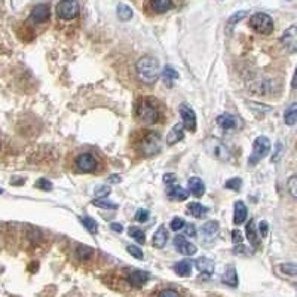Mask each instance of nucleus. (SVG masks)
<instances>
[{"label":"nucleus","instance_id":"obj_1","mask_svg":"<svg viewBox=\"0 0 297 297\" xmlns=\"http://www.w3.org/2000/svg\"><path fill=\"white\" fill-rule=\"evenodd\" d=\"M135 70L141 82L147 85H153L159 76V61L153 57H143L137 61Z\"/></svg>","mask_w":297,"mask_h":297},{"label":"nucleus","instance_id":"obj_2","mask_svg":"<svg viewBox=\"0 0 297 297\" xmlns=\"http://www.w3.org/2000/svg\"><path fill=\"white\" fill-rule=\"evenodd\" d=\"M135 116L137 119L144 123V125H153L158 122L159 119V113H158V109L150 103L146 98H138L137 103H135Z\"/></svg>","mask_w":297,"mask_h":297},{"label":"nucleus","instance_id":"obj_3","mask_svg":"<svg viewBox=\"0 0 297 297\" xmlns=\"http://www.w3.org/2000/svg\"><path fill=\"white\" fill-rule=\"evenodd\" d=\"M161 135L155 131H147L146 134H143V137L140 138L138 143V148L141 150V153L144 156H153L156 153L161 152Z\"/></svg>","mask_w":297,"mask_h":297},{"label":"nucleus","instance_id":"obj_4","mask_svg":"<svg viewBox=\"0 0 297 297\" xmlns=\"http://www.w3.org/2000/svg\"><path fill=\"white\" fill-rule=\"evenodd\" d=\"M269 152H270V140L267 137H263V135L257 137L254 144H252L251 156L248 159L250 165H256L259 161L266 158L267 155H269Z\"/></svg>","mask_w":297,"mask_h":297},{"label":"nucleus","instance_id":"obj_5","mask_svg":"<svg viewBox=\"0 0 297 297\" xmlns=\"http://www.w3.org/2000/svg\"><path fill=\"white\" fill-rule=\"evenodd\" d=\"M250 26L254 31H257L259 34H270L273 31V19L267 14L263 12H257L251 16L250 19Z\"/></svg>","mask_w":297,"mask_h":297},{"label":"nucleus","instance_id":"obj_6","mask_svg":"<svg viewBox=\"0 0 297 297\" xmlns=\"http://www.w3.org/2000/svg\"><path fill=\"white\" fill-rule=\"evenodd\" d=\"M57 14L61 19H73L79 15V3L76 0H61L57 6Z\"/></svg>","mask_w":297,"mask_h":297},{"label":"nucleus","instance_id":"obj_7","mask_svg":"<svg viewBox=\"0 0 297 297\" xmlns=\"http://www.w3.org/2000/svg\"><path fill=\"white\" fill-rule=\"evenodd\" d=\"M282 46L290 52V54H296L297 52V27L291 26L284 31L281 37Z\"/></svg>","mask_w":297,"mask_h":297},{"label":"nucleus","instance_id":"obj_8","mask_svg":"<svg viewBox=\"0 0 297 297\" xmlns=\"http://www.w3.org/2000/svg\"><path fill=\"white\" fill-rule=\"evenodd\" d=\"M178 110H180V115H181V119H183L184 128L193 133L196 130V115H195L193 109H190L187 104H181L178 107Z\"/></svg>","mask_w":297,"mask_h":297},{"label":"nucleus","instance_id":"obj_9","mask_svg":"<svg viewBox=\"0 0 297 297\" xmlns=\"http://www.w3.org/2000/svg\"><path fill=\"white\" fill-rule=\"evenodd\" d=\"M76 166L82 173H92L97 169V159L91 153H82L76 158Z\"/></svg>","mask_w":297,"mask_h":297},{"label":"nucleus","instance_id":"obj_10","mask_svg":"<svg viewBox=\"0 0 297 297\" xmlns=\"http://www.w3.org/2000/svg\"><path fill=\"white\" fill-rule=\"evenodd\" d=\"M49 16H51L49 6H48V5H37V6L33 8V11H31V14H30V19H31L33 23L40 24V23H46V21L49 19Z\"/></svg>","mask_w":297,"mask_h":297},{"label":"nucleus","instance_id":"obj_11","mask_svg":"<svg viewBox=\"0 0 297 297\" xmlns=\"http://www.w3.org/2000/svg\"><path fill=\"white\" fill-rule=\"evenodd\" d=\"M174 247L180 254H184V256H193L196 252V247L192 242H189L186 237H181V235L174 238Z\"/></svg>","mask_w":297,"mask_h":297},{"label":"nucleus","instance_id":"obj_12","mask_svg":"<svg viewBox=\"0 0 297 297\" xmlns=\"http://www.w3.org/2000/svg\"><path fill=\"white\" fill-rule=\"evenodd\" d=\"M166 195H168V198L173 199V201H186V199L189 198V192H187L186 189H183L181 186H178L177 183L168 184Z\"/></svg>","mask_w":297,"mask_h":297},{"label":"nucleus","instance_id":"obj_13","mask_svg":"<svg viewBox=\"0 0 297 297\" xmlns=\"http://www.w3.org/2000/svg\"><path fill=\"white\" fill-rule=\"evenodd\" d=\"M207 147L208 150H209L217 159H220V161H227V159L230 158L229 150L224 147L220 141H209V143H207Z\"/></svg>","mask_w":297,"mask_h":297},{"label":"nucleus","instance_id":"obj_14","mask_svg":"<svg viewBox=\"0 0 297 297\" xmlns=\"http://www.w3.org/2000/svg\"><path fill=\"white\" fill-rule=\"evenodd\" d=\"M183 138H184V125L183 123H176L166 135V143H168V146H174V144H177L178 141H181Z\"/></svg>","mask_w":297,"mask_h":297},{"label":"nucleus","instance_id":"obj_15","mask_svg":"<svg viewBox=\"0 0 297 297\" xmlns=\"http://www.w3.org/2000/svg\"><path fill=\"white\" fill-rule=\"evenodd\" d=\"M217 123L222 126L223 130H237L239 128V123L241 120L235 116V115H229V113H224V115H220L217 118Z\"/></svg>","mask_w":297,"mask_h":297},{"label":"nucleus","instance_id":"obj_16","mask_svg":"<svg viewBox=\"0 0 297 297\" xmlns=\"http://www.w3.org/2000/svg\"><path fill=\"white\" fill-rule=\"evenodd\" d=\"M201 234H202V239L204 241H213L214 238L217 237L219 234V223L211 220V222H207L202 227H201Z\"/></svg>","mask_w":297,"mask_h":297},{"label":"nucleus","instance_id":"obj_17","mask_svg":"<svg viewBox=\"0 0 297 297\" xmlns=\"http://www.w3.org/2000/svg\"><path fill=\"white\" fill-rule=\"evenodd\" d=\"M247 217H248V209L245 207V204L242 201H237L234 205V223L241 224L247 220Z\"/></svg>","mask_w":297,"mask_h":297},{"label":"nucleus","instance_id":"obj_18","mask_svg":"<svg viewBox=\"0 0 297 297\" xmlns=\"http://www.w3.org/2000/svg\"><path fill=\"white\" fill-rule=\"evenodd\" d=\"M128 281L134 287H143L146 282L148 281V273L144 270H133L130 275H128Z\"/></svg>","mask_w":297,"mask_h":297},{"label":"nucleus","instance_id":"obj_19","mask_svg":"<svg viewBox=\"0 0 297 297\" xmlns=\"http://www.w3.org/2000/svg\"><path fill=\"white\" fill-rule=\"evenodd\" d=\"M189 192L192 193L193 196H196V198H201L205 193V184H204V181L199 177L189 178Z\"/></svg>","mask_w":297,"mask_h":297},{"label":"nucleus","instance_id":"obj_20","mask_svg":"<svg viewBox=\"0 0 297 297\" xmlns=\"http://www.w3.org/2000/svg\"><path fill=\"white\" fill-rule=\"evenodd\" d=\"M195 266L196 269L201 272V273H207V275H211L214 272V262L208 257H199L195 260Z\"/></svg>","mask_w":297,"mask_h":297},{"label":"nucleus","instance_id":"obj_21","mask_svg":"<svg viewBox=\"0 0 297 297\" xmlns=\"http://www.w3.org/2000/svg\"><path fill=\"white\" fill-rule=\"evenodd\" d=\"M166 241H168V232H166V227L165 226H161L155 235H153V245L156 248H163L166 245Z\"/></svg>","mask_w":297,"mask_h":297},{"label":"nucleus","instance_id":"obj_22","mask_svg":"<svg viewBox=\"0 0 297 297\" xmlns=\"http://www.w3.org/2000/svg\"><path fill=\"white\" fill-rule=\"evenodd\" d=\"M245 232H247V238H248V241H250V244H251L252 247H259L260 241H259V235H257L259 232H257V227H256L254 220L248 222L247 227H245Z\"/></svg>","mask_w":297,"mask_h":297},{"label":"nucleus","instance_id":"obj_23","mask_svg":"<svg viewBox=\"0 0 297 297\" xmlns=\"http://www.w3.org/2000/svg\"><path fill=\"white\" fill-rule=\"evenodd\" d=\"M174 272L180 277H189L192 272V262L190 260H181L174 265Z\"/></svg>","mask_w":297,"mask_h":297},{"label":"nucleus","instance_id":"obj_24","mask_svg":"<svg viewBox=\"0 0 297 297\" xmlns=\"http://www.w3.org/2000/svg\"><path fill=\"white\" fill-rule=\"evenodd\" d=\"M189 214L193 216V217H196V219H204L205 216L208 214V208L204 207V205H201L199 202H192V204H189Z\"/></svg>","mask_w":297,"mask_h":297},{"label":"nucleus","instance_id":"obj_25","mask_svg":"<svg viewBox=\"0 0 297 297\" xmlns=\"http://www.w3.org/2000/svg\"><path fill=\"white\" fill-rule=\"evenodd\" d=\"M171 0H150V6L156 14H163L171 8Z\"/></svg>","mask_w":297,"mask_h":297},{"label":"nucleus","instance_id":"obj_26","mask_svg":"<svg viewBox=\"0 0 297 297\" xmlns=\"http://www.w3.org/2000/svg\"><path fill=\"white\" fill-rule=\"evenodd\" d=\"M223 282L226 284V285H230V287H237L238 285V273H237V269L235 267H229L224 273H223L222 277Z\"/></svg>","mask_w":297,"mask_h":297},{"label":"nucleus","instance_id":"obj_27","mask_svg":"<svg viewBox=\"0 0 297 297\" xmlns=\"http://www.w3.org/2000/svg\"><path fill=\"white\" fill-rule=\"evenodd\" d=\"M284 120L288 126L294 125L297 122V103H293L291 105H288V109L284 113Z\"/></svg>","mask_w":297,"mask_h":297},{"label":"nucleus","instance_id":"obj_28","mask_svg":"<svg viewBox=\"0 0 297 297\" xmlns=\"http://www.w3.org/2000/svg\"><path fill=\"white\" fill-rule=\"evenodd\" d=\"M162 77H163V82L166 83V85H173L176 80L178 79V73L176 72V69L174 67H171V66H166L165 69H163L162 72Z\"/></svg>","mask_w":297,"mask_h":297},{"label":"nucleus","instance_id":"obj_29","mask_svg":"<svg viewBox=\"0 0 297 297\" xmlns=\"http://www.w3.org/2000/svg\"><path fill=\"white\" fill-rule=\"evenodd\" d=\"M80 222L87 227V230H88L91 235H97L98 234V223L95 222L92 217H89V216L80 217Z\"/></svg>","mask_w":297,"mask_h":297},{"label":"nucleus","instance_id":"obj_30","mask_svg":"<svg viewBox=\"0 0 297 297\" xmlns=\"http://www.w3.org/2000/svg\"><path fill=\"white\" fill-rule=\"evenodd\" d=\"M118 16L122 21H130L133 18V9L128 5H119L118 6Z\"/></svg>","mask_w":297,"mask_h":297},{"label":"nucleus","instance_id":"obj_31","mask_svg":"<svg viewBox=\"0 0 297 297\" xmlns=\"http://www.w3.org/2000/svg\"><path fill=\"white\" fill-rule=\"evenodd\" d=\"M128 234H130V237L134 238L138 244H146V234H144L141 229H138V227H130V229H128Z\"/></svg>","mask_w":297,"mask_h":297},{"label":"nucleus","instance_id":"obj_32","mask_svg":"<svg viewBox=\"0 0 297 297\" xmlns=\"http://www.w3.org/2000/svg\"><path fill=\"white\" fill-rule=\"evenodd\" d=\"M92 254H94V250L91 247H87V245H79L77 250H76V256L80 260H88L92 257Z\"/></svg>","mask_w":297,"mask_h":297},{"label":"nucleus","instance_id":"obj_33","mask_svg":"<svg viewBox=\"0 0 297 297\" xmlns=\"http://www.w3.org/2000/svg\"><path fill=\"white\" fill-rule=\"evenodd\" d=\"M92 204H94L95 207L101 208V209H118V205H116V204L109 202V201H105L104 198H100V199L92 201Z\"/></svg>","mask_w":297,"mask_h":297},{"label":"nucleus","instance_id":"obj_34","mask_svg":"<svg viewBox=\"0 0 297 297\" xmlns=\"http://www.w3.org/2000/svg\"><path fill=\"white\" fill-rule=\"evenodd\" d=\"M280 270L285 275L297 277V265H293V263H282L280 265Z\"/></svg>","mask_w":297,"mask_h":297},{"label":"nucleus","instance_id":"obj_35","mask_svg":"<svg viewBox=\"0 0 297 297\" xmlns=\"http://www.w3.org/2000/svg\"><path fill=\"white\" fill-rule=\"evenodd\" d=\"M112 192V189H110V186H105V184H101V186H97L95 189H94V195L97 196V198H105V196H109Z\"/></svg>","mask_w":297,"mask_h":297},{"label":"nucleus","instance_id":"obj_36","mask_svg":"<svg viewBox=\"0 0 297 297\" xmlns=\"http://www.w3.org/2000/svg\"><path fill=\"white\" fill-rule=\"evenodd\" d=\"M241 186H242V181H241V178L238 177L230 178V180L226 181V187L230 189V190H235V192L241 190Z\"/></svg>","mask_w":297,"mask_h":297},{"label":"nucleus","instance_id":"obj_37","mask_svg":"<svg viewBox=\"0 0 297 297\" xmlns=\"http://www.w3.org/2000/svg\"><path fill=\"white\" fill-rule=\"evenodd\" d=\"M36 187L40 190H45V192H49V190H52V183L46 178H39L36 181Z\"/></svg>","mask_w":297,"mask_h":297},{"label":"nucleus","instance_id":"obj_38","mask_svg":"<svg viewBox=\"0 0 297 297\" xmlns=\"http://www.w3.org/2000/svg\"><path fill=\"white\" fill-rule=\"evenodd\" d=\"M126 251L130 252L133 257L138 259V260H143V259H144V254L141 251V248H138V247H135V245H128V247H126Z\"/></svg>","mask_w":297,"mask_h":297},{"label":"nucleus","instance_id":"obj_39","mask_svg":"<svg viewBox=\"0 0 297 297\" xmlns=\"http://www.w3.org/2000/svg\"><path fill=\"white\" fill-rule=\"evenodd\" d=\"M184 226H186V222H184L183 219H180V217H174V219H173V222H171V230L178 232V230L184 229Z\"/></svg>","mask_w":297,"mask_h":297},{"label":"nucleus","instance_id":"obj_40","mask_svg":"<svg viewBox=\"0 0 297 297\" xmlns=\"http://www.w3.org/2000/svg\"><path fill=\"white\" fill-rule=\"evenodd\" d=\"M288 192L291 193L293 198L297 199V176H293V177L288 180Z\"/></svg>","mask_w":297,"mask_h":297},{"label":"nucleus","instance_id":"obj_41","mask_svg":"<svg viewBox=\"0 0 297 297\" xmlns=\"http://www.w3.org/2000/svg\"><path fill=\"white\" fill-rule=\"evenodd\" d=\"M148 219V211L147 209H144V208H141V209H138L137 211V214H135V220L140 223H146Z\"/></svg>","mask_w":297,"mask_h":297},{"label":"nucleus","instance_id":"obj_42","mask_svg":"<svg viewBox=\"0 0 297 297\" xmlns=\"http://www.w3.org/2000/svg\"><path fill=\"white\" fill-rule=\"evenodd\" d=\"M245 15H247V12H245V11H242V12H237V14L234 15V16H230V19H229V24H230V26L237 24L238 21H239V19H242Z\"/></svg>","mask_w":297,"mask_h":297},{"label":"nucleus","instance_id":"obj_43","mask_svg":"<svg viewBox=\"0 0 297 297\" xmlns=\"http://www.w3.org/2000/svg\"><path fill=\"white\" fill-rule=\"evenodd\" d=\"M184 234H186V237H196V227L193 224H186Z\"/></svg>","mask_w":297,"mask_h":297},{"label":"nucleus","instance_id":"obj_44","mask_svg":"<svg viewBox=\"0 0 297 297\" xmlns=\"http://www.w3.org/2000/svg\"><path fill=\"white\" fill-rule=\"evenodd\" d=\"M267 232H269V226H267L266 222H260L259 224V234H260V237H266Z\"/></svg>","mask_w":297,"mask_h":297},{"label":"nucleus","instance_id":"obj_45","mask_svg":"<svg viewBox=\"0 0 297 297\" xmlns=\"http://www.w3.org/2000/svg\"><path fill=\"white\" fill-rule=\"evenodd\" d=\"M159 297H180L176 290H163L159 293Z\"/></svg>","mask_w":297,"mask_h":297},{"label":"nucleus","instance_id":"obj_46","mask_svg":"<svg viewBox=\"0 0 297 297\" xmlns=\"http://www.w3.org/2000/svg\"><path fill=\"white\" fill-rule=\"evenodd\" d=\"M232 241H234V244L238 245V244H242V235H241V232L239 230H234L232 232Z\"/></svg>","mask_w":297,"mask_h":297},{"label":"nucleus","instance_id":"obj_47","mask_svg":"<svg viewBox=\"0 0 297 297\" xmlns=\"http://www.w3.org/2000/svg\"><path fill=\"white\" fill-rule=\"evenodd\" d=\"M163 181H165L166 184L176 183V176H174V174H165V176H163Z\"/></svg>","mask_w":297,"mask_h":297},{"label":"nucleus","instance_id":"obj_48","mask_svg":"<svg viewBox=\"0 0 297 297\" xmlns=\"http://www.w3.org/2000/svg\"><path fill=\"white\" fill-rule=\"evenodd\" d=\"M107 181H109L110 184H112V183H120V181H122V178H120L119 174H112L110 177L107 178Z\"/></svg>","mask_w":297,"mask_h":297},{"label":"nucleus","instance_id":"obj_49","mask_svg":"<svg viewBox=\"0 0 297 297\" xmlns=\"http://www.w3.org/2000/svg\"><path fill=\"white\" fill-rule=\"evenodd\" d=\"M110 229H112V230H115V232H119V234L123 230L122 224H119V223H112V224H110Z\"/></svg>","mask_w":297,"mask_h":297},{"label":"nucleus","instance_id":"obj_50","mask_svg":"<svg viewBox=\"0 0 297 297\" xmlns=\"http://www.w3.org/2000/svg\"><path fill=\"white\" fill-rule=\"evenodd\" d=\"M291 87L294 89H297V69L294 72V76H293V80H291Z\"/></svg>","mask_w":297,"mask_h":297},{"label":"nucleus","instance_id":"obj_51","mask_svg":"<svg viewBox=\"0 0 297 297\" xmlns=\"http://www.w3.org/2000/svg\"><path fill=\"white\" fill-rule=\"evenodd\" d=\"M0 193H2V189H0Z\"/></svg>","mask_w":297,"mask_h":297}]
</instances>
